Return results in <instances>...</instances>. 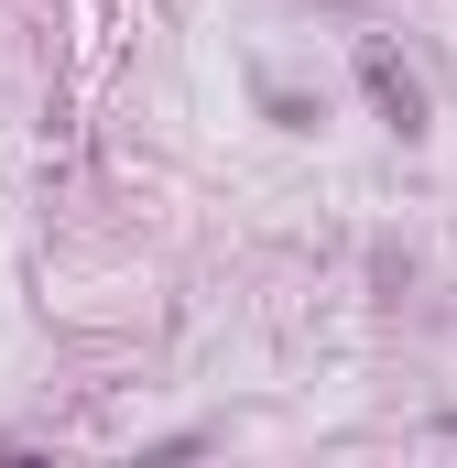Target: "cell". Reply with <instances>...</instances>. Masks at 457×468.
Instances as JSON below:
<instances>
[{"instance_id":"cell-1","label":"cell","mask_w":457,"mask_h":468,"mask_svg":"<svg viewBox=\"0 0 457 468\" xmlns=\"http://www.w3.org/2000/svg\"><path fill=\"white\" fill-rule=\"evenodd\" d=\"M359 88H370V110L392 120V131H403V142H414V131H425V88H414V77H403V66H392V55H381V44H370V55H359Z\"/></svg>"},{"instance_id":"cell-2","label":"cell","mask_w":457,"mask_h":468,"mask_svg":"<svg viewBox=\"0 0 457 468\" xmlns=\"http://www.w3.org/2000/svg\"><path fill=\"white\" fill-rule=\"evenodd\" d=\"M447 436H457V414H447Z\"/></svg>"}]
</instances>
